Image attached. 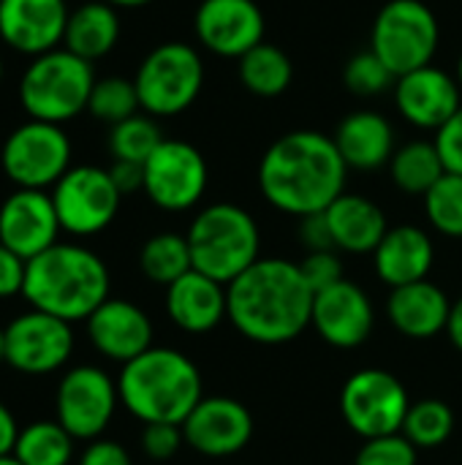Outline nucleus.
Returning a JSON list of instances; mask_svg holds the SVG:
<instances>
[{
	"instance_id": "1",
	"label": "nucleus",
	"mask_w": 462,
	"mask_h": 465,
	"mask_svg": "<svg viewBox=\"0 0 462 465\" xmlns=\"http://www.w3.org/2000/svg\"><path fill=\"white\" fill-rule=\"evenodd\" d=\"M313 297L300 264L275 256L259 259L226 286L229 322L253 343L280 346L310 327Z\"/></svg>"
},
{
	"instance_id": "2",
	"label": "nucleus",
	"mask_w": 462,
	"mask_h": 465,
	"mask_svg": "<svg viewBox=\"0 0 462 465\" xmlns=\"http://www.w3.org/2000/svg\"><path fill=\"white\" fill-rule=\"evenodd\" d=\"M349 166L335 144L321 131H291L270 144L259 163V188L264 199L286 215L324 213L346 193Z\"/></svg>"
},
{
	"instance_id": "3",
	"label": "nucleus",
	"mask_w": 462,
	"mask_h": 465,
	"mask_svg": "<svg viewBox=\"0 0 462 465\" xmlns=\"http://www.w3.org/2000/svg\"><path fill=\"white\" fill-rule=\"evenodd\" d=\"M112 278L98 253L74 242H57L27 262L22 297L33 311L68 324L87 322L109 300Z\"/></svg>"
},
{
	"instance_id": "4",
	"label": "nucleus",
	"mask_w": 462,
	"mask_h": 465,
	"mask_svg": "<svg viewBox=\"0 0 462 465\" xmlns=\"http://www.w3.org/2000/svg\"><path fill=\"white\" fill-rule=\"evenodd\" d=\"M120 403L144 425H182L204 401L202 371L177 349L152 346L125 362L117 376Z\"/></svg>"
},
{
	"instance_id": "5",
	"label": "nucleus",
	"mask_w": 462,
	"mask_h": 465,
	"mask_svg": "<svg viewBox=\"0 0 462 465\" xmlns=\"http://www.w3.org/2000/svg\"><path fill=\"white\" fill-rule=\"evenodd\" d=\"M185 237L193 270L223 286L261 259V234L253 215L231 202H218L199 210Z\"/></svg>"
},
{
	"instance_id": "6",
	"label": "nucleus",
	"mask_w": 462,
	"mask_h": 465,
	"mask_svg": "<svg viewBox=\"0 0 462 465\" xmlns=\"http://www.w3.org/2000/svg\"><path fill=\"white\" fill-rule=\"evenodd\" d=\"M95 84L93 63L57 46L30 60L19 79V104L30 120L63 125L82 112Z\"/></svg>"
},
{
	"instance_id": "7",
	"label": "nucleus",
	"mask_w": 462,
	"mask_h": 465,
	"mask_svg": "<svg viewBox=\"0 0 462 465\" xmlns=\"http://www.w3.org/2000/svg\"><path fill=\"white\" fill-rule=\"evenodd\" d=\"M441 27L433 8L422 0H389L370 33V52L398 76L433 63Z\"/></svg>"
},
{
	"instance_id": "8",
	"label": "nucleus",
	"mask_w": 462,
	"mask_h": 465,
	"mask_svg": "<svg viewBox=\"0 0 462 465\" xmlns=\"http://www.w3.org/2000/svg\"><path fill=\"white\" fill-rule=\"evenodd\" d=\"M139 104L150 117H174L193 106L204 87L202 54L182 41L155 46L133 76Z\"/></svg>"
},
{
	"instance_id": "9",
	"label": "nucleus",
	"mask_w": 462,
	"mask_h": 465,
	"mask_svg": "<svg viewBox=\"0 0 462 465\" xmlns=\"http://www.w3.org/2000/svg\"><path fill=\"white\" fill-rule=\"evenodd\" d=\"M0 169L16 188L46 191L71 169V139L63 125L27 120L0 147Z\"/></svg>"
},
{
	"instance_id": "10",
	"label": "nucleus",
	"mask_w": 462,
	"mask_h": 465,
	"mask_svg": "<svg viewBox=\"0 0 462 465\" xmlns=\"http://www.w3.org/2000/svg\"><path fill=\"white\" fill-rule=\"evenodd\" d=\"M408 409L411 401L403 381L381 368L357 371L340 390L343 422L365 441L400 433Z\"/></svg>"
},
{
	"instance_id": "11",
	"label": "nucleus",
	"mask_w": 462,
	"mask_h": 465,
	"mask_svg": "<svg viewBox=\"0 0 462 465\" xmlns=\"http://www.w3.org/2000/svg\"><path fill=\"white\" fill-rule=\"evenodd\" d=\"M60 229L74 237L101 234L120 210L123 193L112 183L109 169L71 166L52 188Z\"/></svg>"
},
{
	"instance_id": "12",
	"label": "nucleus",
	"mask_w": 462,
	"mask_h": 465,
	"mask_svg": "<svg viewBox=\"0 0 462 465\" xmlns=\"http://www.w3.org/2000/svg\"><path fill=\"white\" fill-rule=\"evenodd\" d=\"M117 403H120L117 381L95 365L71 368L60 379L54 392L57 422L76 441L101 439L117 411Z\"/></svg>"
},
{
	"instance_id": "13",
	"label": "nucleus",
	"mask_w": 462,
	"mask_h": 465,
	"mask_svg": "<svg viewBox=\"0 0 462 465\" xmlns=\"http://www.w3.org/2000/svg\"><path fill=\"white\" fill-rule=\"evenodd\" d=\"M207 161L182 139H163L144 161V193L166 213H185L196 207L207 191Z\"/></svg>"
},
{
	"instance_id": "14",
	"label": "nucleus",
	"mask_w": 462,
	"mask_h": 465,
	"mask_svg": "<svg viewBox=\"0 0 462 465\" xmlns=\"http://www.w3.org/2000/svg\"><path fill=\"white\" fill-rule=\"evenodd\" d=\"M74 354V330L68 322L27 311L5 327V365L25 376L60 371Z\"/></svg>"
},
{
	"instance_id": "15",
	"label": "nucleus",
	"mask_w": 462,
	"mask_h": 465,
	"mask_svg": "<svg viewBox=\"0 0 462 465\" xmlns=\"http://www.w3.org/2000/svg\"><path fill=\"white\" fill-rule=\"evenodd\" d=\"M196 38L221 57H242L264 41V11L256 0H202L193 16Z\"/></svg>"
},
{
	"instance_id": "16",
	"label": "nucleus",
	"mask_w": 462,
	"mask_h": 465,
	"mask_svg": "<svg viewBox=\"0 0 462 465\" xmlns=\"http://www.w3.org/2000/svg\"><path fill=\"white\" fill-rule=\"evenodd\" d=\"M182 436L185 444L204 458H231L251 444L253 417L240 401L212 395L188 414Z\"/></svg>"
},
{
	"instance_id": "17",
	"label": "nucleus",
	"mask_w": 462,
	"mask_h": 465,
	"mask_svg": "<svg viewBox=\"0 0 462 465\" xmlns=\"http://www.w3.org/2000/svg\"><path fill=\"white\" fill-rule=\"evenodd\" d=\"M57 210L52 193L16 188L0 204V245L22 256L25 262L57 245L60 234Z\"/></svg>"
},
{
	"instance_id": "18",
	"label": "nucleus",
	"mask_w": 462,
	"mask_h": 465,
	"mask_svg": "<svg viewBox=\"0 0 462 465\" xmlns=\"http://www.w3.org/2000/svg\"><path fill=\"white\" fill-rule=\"evenodd\" d=\"M310 327L335 349H359L373 335L376 311L362 286L340 281L313 297Z\"/></svg>"
},
{
	"instance_id": "19",
	"label": "nucleus",
	"mask_w": 462,
	"mask_h": 465,
	"mask_svg": "<svg viewBox=\"0 0 462 465\" xmlns=\"http://www.w3.org/2000/svg\"><path fill=\"white\" fill-rule=\"evenodd\" d=\"M68 14L65 0H0V41L38 57L63 44Z\"/></svg>"
},
{
	"instance_id": "20",
	"label": "nucleus",
	"mask_w": 462,
	"mask_h": 465,
	"mask_svg": "<svg viewBox=\"0 0 462 465\" xmlns=\"http://www.w3.org/2000/svg\"><path fill=\"white\" fill-rule=\"evenodd\" d=\"M460 90V82L452 74L430 63L395 79V104L406 123L438 131L462 106Z\"/></svg>"
},
{
	"instance_id": "21",
	"label": "nucleus",
	"mask_w": 462,
	"mask_h": 465,
	"mask_svg": "<svg viewBox=\"0 0 462 465\" xmlns=\"http://www.w3.org/2000/svg\"><path fill=\"white\" fill-rule=\"evenodd\" d=\"M87 338L101 357L125 365L152 349V322L139 305L109 297L87 319Z\"/></svg>"
},
{
	"instance_id": "22",
	"label": "nucleus",
	"mask_w": 462,
	"mask_h": 465,
	"mask_svg": "<svg viewBox=\"0 0 462 465\" xmlns=\"http://www.w3.org/2000/svg\"><path fill=\"white\" fill-rule=\"evenodd\" d=\"M166 313L182 332H212L223 319H229L226 286L202 275L199 270H191L166 286Z\"/></svg>"
},
{
	"instance_id": "23",
	"label": "nucleus",
	"mask_w": 462,
	"mask_h": 465,
	"mask_svg": "<svg viewBox=\"0 0 462 465\" xmlns=\"http://www.w3.org/2000/svg\"><path fill=\"white\" fill-rule=\"evenodd\" d=\"M433 262H436V248L430 234L411 223L389 229L378 242V248L373 251L376 272L389 289L428 281Z\"/></svg>"
},
{
	"instance_id": "24",
	"label": "nucleus",
	"mask_w": 462,
	"mask_h": 465,
	"mask_svg": "<svg viewBox=\"0 0 462 465\" xmlns=\"http://www.w3.org/2000/svg\"><path fill=\"white\" fill-rule=\"evenodd\" d=\"M449 313H452L449 297L444 294L441 286L430 281L392 289L387 300V316L392 327L411 341H430L438 332H447Z\"/></svg>"
},
{
	"instance_id": "25",
	"label": "nucleus",
	"mask_w": 462,
	"mask_h": 465,
	"mask_svg": "<svg viewBox=\"0 0 462 465\" xmlns=\"http://www.w3.org/2000/svg\"><path fill=\"white\" fill-rule=\"evenodd\" d=\"M327 223L332 232V242L338 251L365 256L378 248L384 234L389 232L384 210L359 193H340L327 210Z\"/></svg>"
},
{
	"instance_id": "26",
	"label": "nucleus",
	"mask_w": 462,
	"mask_h": 465,
	"mask_svg": "<svg viewBox=\"0 0 462 465\" xmlns=\"http://www.w3.org/2000/svg\"><path fill=\"white\" fill-rule=\"evenodd\" d=\"M335 144L349 169L373 172L389 166L395 155V131L378 112H351L335 131Z\"/></svg>"
},
{
	"instance_id": "27",
	"label": "nucleus",
	"mask_w": 462,
	"mask_h": 465,
	"mask_svg": "<svg viewBox=\"0 0 462 465\" xmlns=\"http://www.w3.org/2000/svg\"><path fill=\"white\" fill-rule=\"evenodd\" d=\"M120 41V16L117 8L106 0L82 3L68 14L63 46L90 63L106 57Z\"/></svg>"
},
{
	"instance_id": "28",
	"label": "nucleus",
	"mask_w": 462,
	"mask_h": 465,
	"mask_svg": "<svg viewBox=\"0 0 462 465\" xmlns=\"http://www.w3.org/2000/svg\"><path fill=\"white\" fill-rule=\"evenodd\" d=\"M291 79H294L291 57L275 44L261 41L259 46H253L240 57V82L245 84V90H251L259 98H275L286 93Z\"/></svg>"
},
{
	"instance_id": "29",
	"label": "nucleus",
	"mask_w": 462,
	"mask_h": 465,
	"mask_svg": "<svg viewBox=\"0 0 462 465\" xmlns=\"http://www.w3.org/2000/svg\"><path fill=\"white\" fill-rule=\"evenodd\" d=\"M389 174L403 193L425 196L447 174V169H444L436 142L417 139L395 150L389 161Z\"/></svg>"
},
{
	"instance_id": "30",
	"label": "nucleus",
	"mask_w": 462,
	"mask_h": 465,
	"mask_svg": "<svg viewBox=\"0 0 462 465\" xmlns=\"http://www.w3.org/2000/svg\"><path fill=\"white\" fill-rule=\"evenodd\" d=\"M74 441L57 420H38L19 430L14 458L22 465H71Z\"/></svg>"
},
{
	"instance_id": "31",
	"label": "nucleus",
	"mask_w": 462,
	"mask_h": 465,
	"mask_svg": "<svg viewBox=\"0 0 462 465\" xmlns=\"http://www.w3.org/2000/svg\"><path fill=\"white\" fill-rule=\"evenodd\" d=\"M139 267L152 283L172 286L174 281H180L185 272L193 270L188 237L174 234V232H163V234L150 237L139 251Z\"/></svg>"
},
{
	"instance_id": "32",
	"label": "nucleus",
	"mask_w": 462,
	"mask_h": 465,
	"mask_svg": "<svg viewBox=\"0 0 462 465\" xmlns=\"http://www.w3.org/2000/svg\"><path fill=\"white\" fill-rule=\"evenodd\" d=\"M400 433L417 450H438L455 433V411L438 398H425L419 403H411Z\"/></svg>"
},
{
	"instance_id": "33",
	"label": "nucleus",
	"mask_w": 462,
	"mask_h": 465,
	"mask_svg": "<svg viewBox=\"0 0 462 465\" xmlns=\"http://www.w3.org/2000/svg\"><path fill=\"white\" fill-rule=\"evenodd\" d=\"M163 142V134L155 123V117L150 114H133L117 125H112L109 134V150L114 155V161H131V163H142L158 150V144Z\"/></svg>"
},
{
	"instance_id": "34",
	"label": "nucleus",
	"mask_w": 462,
	"mask_h": 465,
	"mask_svg": "<svg viewBox=\"0 0 462 465\" xmlns=\"http://www.w3.org/2000/svg\"><path fill=\"white\" fill-rule=\"evenodd\" d=\"M142 104H139V93L133 79L125 76H103L95 79L90 101H87V112L109 125H117L133 114H139Z\"/></svg>"
},
{
	"instance_id": "35",
	"label": "nucleus",
	"mask_w": 462,
	"mask_h": 465,
	"mask_svg": "<svg viewBox=\"0 0 462 465\" xmlns=\"http://www.w3.org/2000/svg\"><path fill=\"white\" fill-rule=\"evenodd\" d=\"M425 215L430 226L444 234L462 240V177L444 174L428 193H425Z\"/></svg>"
},
{
	"instance_id": "36",
	"label": "nucleus",
	"mask_w": 462,
	"mask_h": 465,
	"mask_svg": "<svg viewBox=\"0 0 462 465\" xmlns=\"http://www.w3.org/2000/svg\"><path fill=\"white\" fill-rule=\"evenodd\" d=\"M343 82L357 95H381L389 87H395V74L378 60V54L359 52L354 54L343 68Z\"/></svg>"
},
{
	"instance_id": "37",
	"label": "nucleus",
	"mask_w": 462,
	"mask_h": 465,
	"mask_svg": "<svg viewBox=\"0 0 462 465\" xmlns=\"http://www.w3.org/2000/svg\"><path fill=\"white\" fill-rule=\"evenodd\" d=\"M417 452L419 450L403 433H395L365 441L354 465H417Z\"/></svg>"
},
{
	"instance_id": "38",
	"label": "nucleus",
	"mask_w": 462,
	"mask_h": 465,
	"mask_svg": "<svg viewBox=\"0 0 462 465\" xmlns=\"http://www.w3.org/2000/svg\"><path fill=\"white\" fill-rule=\"evenodd\" d=\"M300 270H302V278L308 281V286L313 289V294L346 281L343 264L335 251H308V256L300 262Z\"/></svg>"
},
{
	"instance_id": "39",
	"label": "nucleus",
	"mask_w": 462,
	"mask_h": 465,
	"mask_svg": "<svg viewBox=\"0 0 462 465\" xmlns=\"http://www.w3.org/2000/svg\"><path fill=\"white\" fill-rule=\"evenodd\" d=\"M182 444H185L182 425L155 422V425H144L142 430V450L150 460H172Z\"/></svg>"
},
{
	"instance_id": "40",
	"label": "nucleus",
	"mask_w": 462,
	"mask_h": 465,
	"mask_svg": "<svg viewBox=\"0 0 462 465\" xmlns=\"http://www.w3.org/2000/svg\"><path fill=\"white\" fill-rule=\"evenodd\" d=\"M436 147L449 174L462 177V106L436 131Z\"/></svg>"
},
{
	"instance_id": "41",
	"label": "nucleus",
	"mask_w": 462,
	"mask_h": 465,
	"mask_svg": "<svg viewBox=\"0 0 462 465\" xmlns=\"http://www.w3.org/2000/svg\"><path fill=\"white\" fill-rule=\"evenodd\" d=\"M25 275H27V262L0 245V300H11L22 294L25 289Z\"/></svg>"
},
{
	"instance_id": "42",
	"label": "nucleus",
	"mask_w": 462,
	"mask_h": 465,
	"mask_svg": "<svg viewBox=\"0 0 462 465\" xmlns=\"http://www.w3.org/2000/svg\"><path fill=\"white\" fill-rule=\"evenodd\" d=\"M79 465H133L131 455L123 444L112 439H95L84 447Z\"/></svg>"
},
{
	"instance_id": "43",
	"label": "nucleus",
	"mask_w": 462,
	"mask_h": 465,
	"mask_svg": "<svg viewBox=\"0 0 462 465\" xmlns=\"http://www.w3.org/2000/svg\"><path fill=\"white\" fill-rule=\"evenodd\" d=\"M300 240L308 251H338L332 242V232H329L324 213L300 218Z\"/></svg>"
},
{
	"instance_id": "44",
	"label": "nucleus",
	"mask_w": 462,
	"mask_h": 465,
	"mask_svg": "<svg viewBox=\"0 0 462 465\" xmlns=\"http://www.w3.org/2000/svg\"><path fill=\"white\" fill-rule=\"evenodd\" d=\"M109 174H112V183L117 185V191H120L123 196L136 193V191H144V166H142V163L114 161V163L109 166Z\"/></svg>"
},
{
	"instance_id": "45",
	"label": "nucleus",
	"mask_w": 462,
	"mask_h": 465,
	"mask_svg": "<svg viewBox=\"0 0 462 465\" xmlns=\"http://www.w3.org/2000/svg\"><path fill=\"white\" fill-rule=\"evenodd\" d=\"M19 425H16V417L11 414V409L0 401V458H8L14 455V447H16V439H19Z\"/></svg>"
},
{
	"instance_id": "46",
	"label": "nucleus",
	"mask_w": 462,
	"mask_h": 465,
	"mask_svg": "<svg viewBox=\"0 0 462 465\" xmlns=\"http://www.w3.org/2000/svg\"><path fill=\"white\" fill-rule=\"evenodd\" d=\"M447 335L452 341V346L462 351V297L457 302H452V313H449V324H447Z\"/></svg>"
},
{
	"instance_id": "47",
	"label": "nucleus",
	"mask_w": 462,
	"mask_h": 465,
	"mask_svg": "<svg viewBox=\"0 0 462 465\" xmlns=\"http://www.w3.org/2000/svg\"><path fill=\"white\" fill-rule=\"evenodd\" d=\"M106 3L114 5V8H142V5H147L152 0H106Z\"/></svg>"
},
{
	"instance_id": "48",
	"label": "nucleus",
	"mask_w": 462,
	"mask_h": 465,
	"mask_svg": "<svg viewBox=\"0 0 462 465\" xmlns=\"http://www.w3.org/2000/svg\"><path fill=\"white\" fill-rule=\"evenodd\" d=\"M5 362V330L0 327V365Z\"/></svg>"
},
{
	"instance_id": "49",
	"label": "nucleus",
	"mask_w": 462,
	"mask_h": 465,
	"mask_svg": "<svg viewBox=\"0 0 462 465\" xmlns=\"http://www.w3.org/2000/svg\"><path fill=\"white\" fill-rule=\"evenodd\" d=\"M0 465H22L14 455H8V458H0Z\"/></svg>"
},
{
	"instance_id": "50",
	"label": "nucleus",
	"mask_w": 462,
	"mask_h": 465,
	"mask_svg": "<svg viewBox=\"0 0 462 465\" xmlns=\"http://www.w3.org/2000/svg\"><path fill=\"white\" fill-rule=\"evenodd\" d=\"M457 82H460V87H462V54H460V60H457Z\"/></svg>"
},
{
	"instance_id": "51",
	"label": "nucleus",
	"mask_w": 462,
	"mask_h": 465,
	"mask_svg": "<svg viewBox=\"0 0 462 465\" xmlns=\"http://www.w3.org/2000/svg\"><path fill=\"white\" fill-rule=\"evenodd\" d=\"M0 82H3V60H0Z\"/></svg>"
}]
</instances>
